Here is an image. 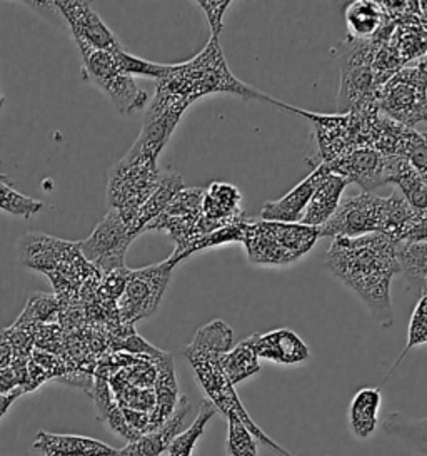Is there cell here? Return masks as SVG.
Masks as SVG:
<instances>
[{
  "label": "cell",
  "mask_w": 427,
  "mask_h": 456,
  "mask_svg": "<svg viewBox=\"0 0 427 456\" xmlns=\"http://www.w3.org/2000/svg\"><path fill=\"white\" fill-rule=\"evenodd\" d=\"M326 266L337 281L359 296L379 326L392 324L391 282L400 273L398 242L379 232L334 238Z\"/></svg>",
  "instance_id": "cell-1"
},
{
  "label": "cell",
  "mask_w": 427,
  "mask_h": 456,
  "mask_svg": "<svg viewBox=\"0 0 427 456\" xmlns=\"http://www.w3.org/2000/svg\"><path fill=\"white\" fill-rule=\"evenodd\" d=\"M236 94L244 101H261L287 110L289 104L276 101L251 86L239 81L229 68L219 37H213L199 55L184 64L171 66L169 74L157 84V93L186 110L192 102L205 95Z\"/></svg>",
  "instance_id": "cell-2"
},
{
  "label": "cell",
  "mask_w": 427,
  "mask_h": 456,
  "mask_svg": "<svg viewBox=\"0 0 427 456\" xmlns=\"http://www.w3.org/2000/svg\"><path fill=\"white\" fill-rule=\"evenodd\" d=\"M319 229L301 223L247 219L242 246L255 266H289L316 246Z\"/></svg>",
  "instance_id": "cell-3"
},
{
  "label": "cell",
  "mask_w": 427,
  "mask_h": 456,
  "mask_svg": "<svg viewBox=\"0 0 427 456\" xmlns=\"http://www.w3.org/2000/svg\"><path fill=\"white\" fill-rule=\"evenodd\" d=\"M156 156L137 148L120 159L110 173L107 186V200L110 209H116L131 229L139 209L159 184L160 173Z\"/></svg>",
  "instance_id": "cell-4"
},
{
  "label": "cell",
  "mask_w": 427,
  "mask_h": 456,
  "mask_svg": "<svg viewBox=\"0 0 427 456\" xmlns=\"http://www.w3.org/2000/svg\"><path fill=\"white\" fill-rule=\"evenodd\" d=\"M342 42L341 54V89L337 97V108L341 114L350 112L377 101L379 84L375 81L373 69L375 41Z\"/></svg>",
  "instance_id": "cell-5"
},
{
  "label": "cell",
  "mask_w": 427,
  "mask_h": 456,
  "mask_svg": "<svg viewBox=\"0 0 427 456\" xmlns=\"http://www.w3.org/2000/svg\"><path fill=\"white\" fill-rule=\"evenodd\" d=\"M76 44L84 61L85 74L91 77L93 86L110 99L120 114L127 116L146 108L149 95L135 84L133 76L120 70L116 54L97 51L80 42Z\"/></svg>",
  "instance_id": "cell-6"
},
{
  "label": "cell",
  "mask_w": 427,
  "mask_h": 456,
  "mask_svg": "<svg viewBox=\"0 0 427 456\" xmlns=\"http://www.w3.org/2000/svg\"><path fill=\"white\" fill-rule=\"evenodd\" d=\"M175 266L169 257L159 265L129 273L125 288L117 299V314L122 324L131 326L157 311Z\"/></svg>",
  "instance_id": "cell-7"
},
{
  "label": "cell",
  "mask_w": 427,
  "mask_h": 456,
  "mask_svg": "<svg viewBox=\"0 0 427 456\" xmlns=\"http://www.w3.org/2000/svg\"><path fill=\"white\" fill-rule=\"evenodd\" d=\"M379 109L389 119L414 127L427 122V76L417 68L400 69L377 93Z\"/></svg>",
  "instance_id": "cell-8"
},
{
  "label": "cell",
  "mask_w": 427,
  "mask_h": 456,
  "mask_svg": "<svg viewBox=\"0 0 427 456\" xmlns=\"http://www.w3.org/2000/svg\"><path fill=\"white\" fill-rule=\"evenodd\" d=\"M135 240L122 216L110 209L93 229V234L79 242L80 255L101 274L125 268V253Z\"/></svg>",
  "instance_id": "cell-9"
},
{
  "label": "cell",
  "mask_w": 427,
  "mask_h": 456,
  "mask_svg": "<svg viewBox=\"0 0 427 456\" xmlns=\"http://www.w3.org/2000/svg\"><path fill=\"white\" fill-rule=\"evenodd\" d=\"M202 194L204 189H182L171 204L144 229V232L164 231L173 238L175 251L171 259L175 265L182 263V256L187 248L196 240V229L202 217Z\"/></svg>",
  "instance_id": "cell-10"
},
{
  "label": "cell",
  "mask_w": 427,
  "mask_h": 456,
  "mask_svg": "<svg viewBox=\"0 0 427 456\" xmlns=\"http://www.w3.org/2000/svg\"><path fill=\"white\" fill-rule=\"evenodd\" d=\"M384 198L359 192L341 201L333 217L319 229L320 238H359L381 232Z\"/></svg>",
  "instance_id": "cell-11"
},
{
  "label": "cell",
  "mask_w": 427,
  "mask_h": 456,
  "mask_svg": "<svg viewBox=\"0 0 427 456\" xmlns=\"http://www.w3.org/2000/svg\"><path fill=\"white\" fill-rule=\"evenodd\" d=\"M53 7L66 19L74 41L85 44L97 51L116 54L122 51V44L107 28L104 20L84 0H55Z\"/></svg>",
  "instance_id": "cell-12"
},
{
  "label": "cell",
  "mask_w": 427,
  "mask_h": 456,
  "mask_svg": "<svg viewBox=\"0 0 427 456\" xmlns=\"http://www.w3.org/2000/svg\"><path fill=\"white\" fill-rule=\"evenodd\" d=\"M19 256L27 268L39 269L45 274L62 269H77L85 259L80 255L79 242L53 240L42 234H26L19 241Z\"/></svg>",
  "instance_id": "cell-13"
},
{
  "label": "cell",
  "mask_w": 427,
  "mask_h": 456,
  "mask_svg": "<svg viewBox=\"0 0 427 456\" xmlns=\"http://www.w3.org/2000/svg\"><path fill=\"white\" fill-rule=\"evenodd\" d=\"M389 158L373 148H359L349 151L329 164L334 175L344 177L349 184H358L362 192H373L374 189L384 186Z\"/></svg>",
  "instance_id": "cell-14"
},
{
  "label": "cell",
  "mask_w": 427,
  "mask_h": 456,
  "mask_svg": "<svg viewBox=\"0 0 427 456\" xmlns=\"http://www.w3.org/2000/svg\"><path fill=\"white\" fill-rule=\"evenodd\" d=\"M331 167L326 162L307 175L302 183H299L293 191H289L279 201H269L262 206L259 217L264 221H279V223H299L304 213L310 196L318 189L320 183L331 175Z\"/></svg>",
  "instance_id": "cell-15"
},
{
  "label": "cell",
  "mask_w": 427,
  "mask_h": 456,
  "mask_svg": "<svg viewBox=\"0 0 427 456\" xmlns=\"http://www.w3.org/2000/svg\"><path fill=\"white\" fill-rule=\"evenodd\" d=\"M254 351L259 360L276 362L282 366L302 364L310 358V351L301 336L295 335L287 328L269 331L264 335L249 336Z\"/></svg>",
  "instance_id": "cell-16"
},
{
  "label": "cell",
  "mask_w": 427,
  "mask_h": 456,
  "mask_svg": "<svg viewBox=\"0 0 427 456\" xmlns=\"http://www.w3.org/2000/svg\"><path fill=\"white\" fill-rule=\"evenodd\" d=\"M190 411V403L187 396H181L173 410V416L157 429L147 431L135 442L119 450L117 456H162L171 446L173 438L181 433V428L186 421V416Z\"/></svg>",
  "instance_id": "cell-17"
},
{
  "label": "cell",
  "mask_w": 427,
  "mask_h": 456,
  "mask_svg": "<svg viewBox=\"0 0 427 456\" xmlns=\"http://www.w3.org/2000/svg\"><path fill=\"white\" fill-rule=\"evenodd\" d=\"M34 450L42 456H117L119 453V450L93 438L47 431H39L36 435Z\"/></svg>",
  "instance_id": "cell-18"
},
{
  "label": "cell",
  "mask_w": 427,
  "mask_h": 456,
  "mask_svg": "<svg viewBox=\"0 0 427 456\" xmlns=\"http://www.w3.org/2000/svg\"><path fill=\"white\" fill-rule=\"evenodd\" d=\"M347 186H349V183L344 177L334 175V173L327 175L314 191V194L310 196L299 223L304 226H310V228H322L333 217L335 209L339 208Z\"/></svg>",
  "instance_id": "cell-19"
},
{
  "label": "cell",
  "mask_w": 427,
  "mask_h": 456,
  "mask_svg": "<svg viewBox=\"0 0 427 456\" xmlns=\"http://www.w3.org/2000/svg\"><path fill=\"white\" fill-rule=\"evenodd\" d=\"M202 216L219 224H230L244 219L239 188L221 181L211 183L202 194Z\"/></svg>",
  "instance_id": "cell-20"
},
{
  "label": "cell",
  "mask_w": 427,
  "mask_h": 456,
  "mask_svg": "<svg viewBox=\"0 0 427 456\" xmlns=\"http://www.w3.org/2000/svg\"><path fill=\"white\" fill-rule=\"evenodd\" d=\"M157 378H156V406L150 415L149 431L157 429L173 416V410L179 403L177 395V381L173 375V362L171 354L162 353L154 358Z\"/></svg>",
  "instance_id": "cell-21"
},
{
  "label": "cell",
  "mask_w": 427,
  "mask_h": 456,
  "mask_svg": "<svg viewBox=\"0 0 427 456\" xmlns=\"http://www.w3.org/2000/svg\"><path fill=\"white\" fill-rule=\"evenodd\" d=\"M381 406V389L362 388L354 395L349 406V427L352 435L360 442L373 438L374 433L377 431Z\"/></svg>",
  "instance_id": "cell-22"
},
{
  "label": "cell",
  "mask_w": 427,
  "mask_h": 456,
  "mask_svg": "<svg viewBox=\"0 0 427 456\" xmlns=\"http://www.w3.org/2000/svg\"><path fill=\"white\" fill-rule=\"evenodd\" d=\"M389 20L383 2L356 0L346 9V26L352 41L373 39Z\"/></svg>",
  "instance_id": "cell-23"
},
{
  "label": "cell",
  "mask_w": 427,
  "mask_h": 456,
  "mask_svg": "<svg viewBox=\"0 0 427 456\" xmlns=\"http://www.w3.org/2000/svg\"><path fill=\"white\" fill-rule=\"evenodd\" d=\"M387 184H396L415 213H427V184L404 158H389Z\"/></svg>",
  "instance_id": "cell-24"
},
{
  "label": "cell",
  "mask_w": 427,
  "mask_h": 456,
  "mask_svg": "<svg viewBox=\"0 0 427 456\" xmlns=\"http://www.w3.org/2000/svg\"><path fill=\"white\" fill-rule=\"evenodd\" d=\"M182 189H184V183H182L181 175H175V173H162L157 188L147 200L146 204L139 209V213L133 219V226H131L133 236L137 238L141 232H144L147 224L152 223Z\"/></svg>",
  "instance_id": "cell-25"
},
{
  "label": "cell",
  "mask_w": 427,
  "mask_h": 456,
  "mask_svg": "<svg viewBox=\"0 0 427 456\" xmlns=\"http://www.w3.org/2000/svg\"><path fill=\"white\" fill-rule=\"evenodd\" d=\"M219 362L232 387L239 385L247 378H253L261 371V360L257 358L249 338L240 341L238 346H232L230 351L224 353L219 358Z\"/></svg>",
  "instance_id": "cell-26"
},
{
  "label": "cell",
  "mask_w": 427,
  "mask_h": 456,
  "mask_svg": "<svg viewBox=\"0 0 427 456\" xmlns=\"http://www.w3.org/2000/svg\"><path fill=\"white\" fill-rule=\"evenodd\" d=\"M400 273H404L409 288L419 296L427 293V244L400 242L398 244Z\"/></svg>",
  "instance_id": "cell-27"
},
{
  "label": "cell",
  "mask_w": 427,
  "mask_h": 456,
  "mask_svg": "<svg viewBox=\"0 0 427 456\" xmlns=\"http://www.w3.org/2000/svg\"><path fill=\"white\" fill-rule=\"evenodd\" d=\"M384 431L413 444L421 455L427 456V418L411 419L400 413H391L384 419Z\"/></svg>",
  "instance_id": "cell-28"
},
{
  "label": "cell",
  "mask_w": 427,
  "mask_h": 456,
  "mask_svg": "<svg viewBox=\"0 0 427 456\" xmlns=\"http://www.w3.org/2000/svg\"><path fill=\"white\" fill-rule=\"evenodd\" d=\"M217 411L219 410L214 406V403L204 400L200 404L199 415L196 418V421L184 433H179L173 438V442L171 443V446L167 450L169 456H192V452L199 442L200 436L204 435L209 421L213 419Z\"/></svg>",
  "instance_id": "cell-29"
},
{
  "label": "cell",
  "mask_w": 427,
  "mask_h": 456,
  "mask_svg": "<svg viewBox=\"0 0 427 456\" xmlns=\"http://www.w3.org/2000/svg\"><path fill=\"white\" fill-rule=\"evenodd\" d=\"M396 158H404L409 162L417 175L427 184V135L417 133L414 127H404L399 144L396 149Z\"/></svg>",
  "instance_id": "cell-30"
},
{
  "label": "cell",
  "mask_w": 427,
  "mask_h": 456,
  "mask_svg": "<svg viewBox=\"0 0 427 456\" xmlns=\"http://www.w3.org/2000/svg\"><path fill=\"white\" fill-rule=\"evenodd\" d=\"M57 313H59V303L55 299V296L32 295L27 301L22 316L13 326L34 333L36 326H39V324L44 326L47 322H53Z\"/></svg>",
  "instance_id": "cell-31"
},
{
  "label": "cell",
  "mask_w": 427,
  "mask_h": 456,
  "mask_svg": "<svg viewBox=\"0 0 427 456\" xmlns=\"http://www.w3.org/2000/svg\"><path fill=\"white\" fill-rule=\"evenodd\" d=\"M44 209V202L24 196L22 192L15 191L12 184L5 175H0V211L7 215L17 216L22 219H28L32 216L39 215Z\"/></svg>",
  "instance_id": "cell-32"
},
{
  "label": "cell",
  "mask_w": 427,
  "mask_h": 456,
  "mask_svg": "<svg viewBox=\"0 0 427 456\" xmlns=\"http://www.w3.org/2000/svg\"><path fill=\"white\" fill-rule=\"evenodd\" d=\"M232 345H234V331L222 320H214L213 322L200 328L194 341L190 343V346L194 348L211 351L217 354H224L227 351H230Z\"/></svg>",
  "instance_id": "cell-33"
},
{
  "label": "cell",
  "mask_w": 427,
  "mask_h": 456,
  "mask_svg": "<svg viewBox=\"0 0 427 456\" xmlns=\"http://www.w3.org/2000/svg\"><path fill=\"white\" fill-rule=\"evenodd\" d=\"M226 452L229 456H257V438L238 415L227 416Z\"/></svg>",
  "instance_id": "cell-34"
},
{
  "label": "cell",
  "mask_w": 427,
  "mask_h": 456,
  "mask_svg": "<svg viewBox=\"0 0 427 456\" xmlns=\"http://www.w3.org/2000/svg\"><path fill=\"white\" fill-rule=\"evenodd\" d=\"M116 59H117L120 70L129 74V76H133H133H142V77H150V79L162 81L169 74V70H171V66L149 62V61H144L141 57H135V55L125 53V49L116 53Z\"/></svg>",
  "instance_id": "cell-35"
},
{
  "label": "cell",
  "mask_w": 427,
  "mask_h": 456,
  "mask_svg": "<svg viewBox=\"0 0 427 456\" xmlns=\"http://www.w3.org/2000/svg\"><path fill=\"white\" fill-rule=\"evenodd\" d=\"M230 4L232 2H229V0H221V2L202 0V2H197L200 9L205 12L213 37H219V34L222 32V20H224V14H226L227 9L230 7Z\"/></svg>",
  "instance_id": "cell-36"
},
{
  "label": "cell",
  "mask_w": 427,
  "mask_h": 456,
  "mask_svg": "<svg viewBox=\"0 0 427 456\" xmlns=\"http://www.w3.org/2000/svg\"><path fill=\"white\" fill-rule=\"evenodd\" d=\"M404 242H421L427 244V213L417 215V219L413 224L411 231L407 232Z\"/></svg>",
  "instance_id": "cell-37"
},
{
  "label": "cell",
  "mask_w": 427,
  "mask_h": 456,
  "mask_svg": "<svg viewBox=\"0 0 427 456\" xmlns=\"http://www.w3.org/2000/svg\"><path fill=\"white\" fill-rule=\"evenodd\" d=\"M19 388H20V383H19V378L15 375L12 368L9 366V368L0 370V395L12 393Z\"/></svg>",
  "instance_id": "cell-38"
},
{
  "label": "cell",
  "mask_w": 427,
  "mask_h": 456,
  "mask_svg": "<svg viewBox=\"0 0 427 456\" xmlns=\"http://www.w3.org/2000/svg\"><path fill=\"white\" fill-rule=\"evenodd\" d=\"M13 351L11 348V345L7 343L4 331L0 333V370L4 368H9L12 364Z\"/></svg>",
  "instance_id": "cell-39"
},
{
  "label": "cell",
  "mask_w": 427,
  "mask_h": 456,
  "mask_svg": "<svg viewBox=\"0 0 427 456\" xmlns=\"http://www.w3.org/2000/svg\"><path fill=\"white\" fill-rule=\"evenodd\" d=\"M24 393V389L19 388L12 391V393H7V395H0V419L4 418V416L7 415V411H9V408L12 406L15 400L20 396Z\"/></svg>",
  "instance_id": "cell-40"
},
{
  "label": "cell",
  "mask_w": 427,
  "mask_h": 456,
  "mask_svg": "<svg viewBox=\"0 0 427 456\" xmlns=\"http://www.w3.org/2000/svg\"><path fill=\"white\" fill-rule=\"evenodd\" d=\"M417 4H419V12L427 19V2H417Z\"/></svg>",
  "instance_id": "cell-41"
},
{
  "label": "cell",
  "mask_w": 427,
  "mask_h": 456,
  "mask_svg": "<svg viewBox=\"0 0 427 456\" xmlns=\"http://www.w3.org/2000/svg\"><path fill=\"white\" fill-rule=\"evenodd\" d=\"M4 104H5V97L2 94V87H0V109L4 108Z\"/></svg>",
  "instance_id": "cell-42"
}]
</instances>
